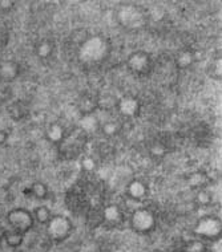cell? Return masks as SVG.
Instances as JSON below:
<instances>
[{
    "label": "cell",
    "instance_id": "obj_20",
    "mask_svg": "<svg viewBox=\"0 0 222 252\" xmlns=\"http://www.w3.org/2000/svg\"><path fill=\"white\" fill-rule=\"evenodd\" d=\"M32 215H34L35 222H39L40 224H47L51 220V218H52V214H51L48 207H45V206L36 207Z\"/></svg>",
    "mask_w": 222,
    "mask_h": 252
},
{
    "label": "cell",
    "instance_id": "obj_7",
    "mask_svg": "<svg viewBox=\"0 0 222 252\" xmlns=\"http://www.w3.org/2000/svg\"><path fill=\"white\" fill-rule=\"evenodd\" d=\"M194 234L200 238L208 240H217L222 235V222L221 219L212 215H206L198 219V222L194 226Z\"/></svg>",
    "mask_w": 222,
    "mask_h": 252
},
{
    "label": "cell",
    "instance_id": "obj_18",
    "mask_svg": "<svg viewBox=\"0 0 222 252\" xmlns=\"http://www.w3.org/2000/svg\"><path fill=\"white\" fill-rule=\"evenodd\" d=\"M36 56L39 57V59H48L51 57L53 52V44L49 41V40H41L40 43L36 44V48H35Z\"/></svg>",
    "mask_w": 222,
    "mask_h": 252
},
{
    "label": "cell",
    "instance_id": "obj_25",
    "mask_svg": "<svg viewBox=\"0 0 222 252\" xmlns=\"http://www.w3.org/2000/svg\"><path fill=\"white\" fill-rule=\"evenodd\" d=\"M197 202L202 204V206L210 204V202H212V194H210L209 190H206V187L198 190V192H197Z\"/></svg>",
    "mask_w": 222,
    "mask_h": 252
},
{
    "label": "cell",
    "instance_id": "obj_4",
    "mask_svg": "<svg viewBox=\"0 0 222 252\" xmlns=\"http://www.w3.org/2000/svg\"><path fill=\"white\" fill-rule=\"evenodd\" d=\"M131 228L137 234H149L156 228V215L150 210L145 207H139L132 211L129 219Z\"/></svg>",
    "mask_w": 222,
    "mask_h": 252
},
{
    "label": "cell",
    "instance_id": "obj_17",
    "mask_svg": "<svg viewBox=\"0 0 222 252\" xmlns=\"http://www.w3.org/2000/svg\"><path fill=\"white\" fill-rule=\"evenodd\" d=\"M100 131L107 137H114L121 131V122L116 120H109V121H100Z\"/></svg>",
    "mask_w": 222,
    "mask_h": 252
},
{
    "label": "cell",
    "instance_id": "obj_3",
    "mask_svg": "<svg viewBox=\"0 0 222 252\" xmlns=\"http://www.w3.org/2000/svg\"><path fill=\"white\" fill-rule=\"evenodd\" d=\"M117 20L124 28L129 31L143 30L147 24L145 12L139 5L125 4L120 7L117 12Z\"/></svg>",
    "mask_w": 222,
    "mask_h": 252
},
{
    "label": "cell",
    "instance_id": "obj_2",
    "mask_svg": "<svg viewBox=\"0 0 222 252\" xmlns=\"http://www.w3.org/2000/svg\"><path fill=\"white\" fill-rule=\"evenodd\" d=\"M88 137L80 127H76L71 131L70 134H66L64 139L59 145V152L67 159H74L83 154V150L87 145Z\"/></svg>",
    "mask_w": 222,
    "mask_h": 252
},
{
    "label": "cell",
    "instance_id": "obj_19",
    "mask_svg": "<svg viewBox=\"0 0 222 252\" xmlns=\"http://www.w3.org/2000/svg\"><path fill=\"white\" fill-rule=\"evenodd\" d=\"M30 191L32 195L35 196L36 199L43 200L48 196V186L44 182H40V181H36L31 185Z\"/></svg>",
    "mask_w": 222,
    "mask_h": 252
},
{
    "label": "cell",
    "instance_id": "obj_1",
    "mask_svg": "<svg viewBox=\"0 0 222 252\" xmlns=\"http://www.w3.org/2000/svg\"><path fill=\"white\" fill-rule=\"evenodd\" d=\"M112 51V45L107 37L100 35H95L88 37L80 44L77 51L78 60L84 64L95 65L100 64L108 59Z\"/></svg>",
    "mask_w": 222,
    "mask_h": 252
},
{
    "label": "cell",
    "instance_id": "obj_11",
    "mask_svg": "<svg viewBox=\"0 0 222 252\" xmlns=\"http://www.w3.org/2000/svg\"><path fill=\"white\" fill-rule=\"evenodd\" d=\"M77 127H80L85 134L89 135L91 133L100 131V120L95 113L83 114L80 121H78Z\"/></svg>",
    "mask_w": 222,
    "mask_h": 252
},
{
    "label": "cell",
    "instance_id": "obj_26",
    "mask_svg": "<svg viewBox=\"0 0 222 252\" xmlns=\"http://www.w3.org/2000/svg\"><path fill=\"white\" fill-rule=\"evenodd\" d=\"M80 165H81L83 170H85V171H92L96 167V162H95V159L92 157L85 156L80 159Z\"/></svg>",
    "mask_w": 222,
    "mask_h": 252
},
{
    "label": "cell",
    "instance_id": "obj_22",
    "mask_svg": "<svg viewBox=\"0 0 222 252\" xmlns=\"http://www.w3.org/2000/svg\"><path fill=\"white\" fill-rule=\"evenodd\" d=\"M4 239H5V243L8 244L9 247L16 248L23 243L24 234H22V232H18V231H15V230L8 231V232L4 235Z\"/></svg>",
    "mask_w": 222,
    "mask_h": 252
},
{
    "label": "cell",
    "instance_id": "obj_24",
    "mask_svg": "<svg viewBox=\"0 0 222 252\" xmlns=\"http://www.w3.org/2000/svg\"><path fill=\"white\" fill-rule=\"evenodd\" d=\"M117 101L118 100H114L112 96H105L97 100V106H100V108L105 109V110H109V109L117 106Z\"/></svg>",
    "mask_w": 222,
    "mask_h": 252
},
{
    "label": "cell",
    "instance_id": "obj_12",
    "mask_svg": "<svg viewBox=\"0 0 222 252\" xmlns=\"http://www.w3.org/2000/svg\"><path fill=\"white\" fill-rule=\"evenodd\" d=\"M67 131L66 129L63 127V125H60L59 122H52L47 126L45 129V138L48 139L49 142L53 145H60L61 141L66 137Z\"/></svg>",
    "mask_w": 222,
    "mask_h": 252
},
{
    "label": "cell",
    "instance_id": "obj_13",
    "mask_svg": "<svg viewBox=\"0 0 222 252\" xmlns=\"http://www.w3.org/2000/svg\"><path fill=\"white\" fill-rule=\"evenodd\" d=\"M19 73H20V66L16 61L8 60L4 61L1 65H0V78L3 81H13L15 78L18 77Z\"/></svg>",
    "mask_w": 222,
    "mask_h": 252
},
{
    "label": "cell",
    "instance_id": "obj_16",
    "mask_svg": "<svg viewBox=\"0 0 222 252\" xmlns=\"http://www.w3.org/2000/svg\"><path fill=\"white\" fill-rule=\"evenodd\" d=\"M186 182L189 187H192L194 190H201V189L206 187V185L209 182V178L204 171H193L186 177Z\"/></svg>",
    "mask_w": 222,
    "mask_h": 252
},
{
    "label": "cell",
    "instance_id": "obj_14",
    "mask_svg": "<svg viewBox=\"0 0 222 252\" xmlns=\"http://www.w3.org/2000/svg\"><path fill=\"white\" fill-rule=\"evenodd\" d=\"M103 217H104L105 222L112 224V226H118L124 220V213H122V210L118 206H116V204H109V206H107L104 209V213H103Z\"/></svg>",
    "mask_w": 222,
    "mask_h": 252
},
{
    "label": "cell",
    "instance_id": "obj_6",
    "mask_svg": "<svg viewBox=\"0 0 222 252\" xmlns=\"http://www.w3.org/2000/svg\"><path fill=\"white\" fill-rule=\"evenodd\" d=\"M126 66L136 76H148L153 69L152 56L143 49H137L126 57Z\"/></svg>",
    "mask_w": 222,
    "mask_h": 252
},
{
    "label": "cell",
    "instance_id": "obj_28",
    "mask_svg": "<svg viewBox=\"0 0 222 252\" xmlns=\"http://www.w3.org/2000/svg\"><path fill=\"white\" fill-rule=\"evenodd\" d=\"M0 4L4 5V8H9L13 5V1H0Z\"/></svg>",
    "mask_w": 222,
    "mask_h": 252
},
{
    "label": "cell",
    "instance_id": "obj_15",
    "mask_svg": "<svg viewBox=\"0 0 222 252\" xmlns=\"http://www.w3.org/2000/svg\"><path fill=\"white\" fill-rule=\"evenodd\" d=\"M193 63H194V55H193L192 51H189V49H183V51H180L176 57H174V65L176 68L180 70L187 69V68H190L193 65Z\"/></svg>",
    "mask_w": 222,
    "mask_h": 252
},
{
    "label": "cell",
    "instance_id": "obj_5",
    "mask_svg": "<svg viewBox=\"0 0 222 252\" xmlns=\"http://www.w3.org/2000/svg\"><path fill=\"white\" fill-rule=\"evenodd\" d=\"M74 230V224L71 219L66 215H55L51 218V220L47 223V235L49 239L61 243L71 236Z\"/></svg>",
    "mask_w": 222,
    "mask_h": 252
},
{
    "label": "cell",
    "instance_id": "obj_9",
    "mask_svg": "<svg viewBox=\"0 0 222 252\" xmlns=\"http://www.w3.org/2000/svg\"><path fill=\"white\" fill-rule=\"evenodd\" d=\"M116 109L124 118H136L141 113V102L135 96H124L118 98Z\"/></svg>",
    "mask_w": 222,
    "mask_h": 252
},
{
    "label": "cell",
    "instance_id": "obj_21",
    "mask_svg": "<svg viewBox=\"0 0 222 252\" xmlns=\"http://www.w3.org/2000/svg\"><path fill=\"white\" fill-rule=\"evenodd\" d=\"M181 252H212L209 248L206 247V244L200 239H193L189 243L184 246Z\"/></svg>",
    "mask_w": 222,
    "mask_h": 252
},
{
    "label": "cell",
    "instance_id": "obj_27",
    "mask_svg": "<svg viewBox=\"0 0 222 252\" xmlns=\"http://www.w3.org/2000/svg\"><path fill=\"white\" fill-rule=\"evenodd\" d=\"M8 141V133L0 129V146H3Z\"/></svg>",
    "mask_w": 222,
    "mask_h": 252
},
{
    "label": "cell",
    "instance_id": "obj_8",
    "mask_svg": "<svg viewBox=\"0 0 222 252\" xmlns=\"http://www.w3.org/2000/svg\"><path fill=\"white\" fill-rule=\"evenodd\" d=\"M7 222L12 227V230L26 234L34 227L35 219H34L32 213H30L28 210L18 207V209L9 210L7 214Z\"/></svg>",
    "mask_w": 222,
    "mask_h": 252
},
{
    "label": "cell",
    "instance_id": "obj_10",
    "mask_svg": "<svg viewBox=\"0 0 222 252\" xmlns=\"http://www.w3.org/2000/svg\"><path fill=\"white\" fill-rule=\"evenodd\" d=\"M148 185L141 179L132 178L126 185V195L129 196V199H133L136 202L144 200L148 195Z\"/></svg>",
    "mask_w": 222,
    "mask_h": 252
},
{
    "label": "cell",
    "instance_id": "obj_23",
    "mask_svg": "<svg viewBox=\"0 0 222 252\" xmlns=\"http://www.w3.org/2000/svg\"><path fill=\"white\" fill-rule=\"evenodd\" d=\"M8 113L9 117L18 121V120H22V118L26 116L27 110L20 102H13V104L8 108Z\"/></svg>",
    "mask_w": 222,
    "mask_h": 252
}]
</instances>
